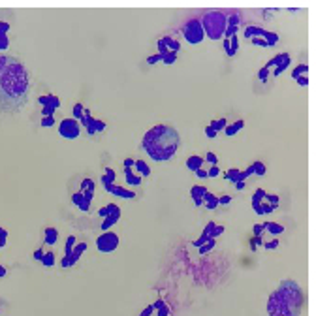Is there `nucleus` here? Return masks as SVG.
I'll list each match as a JSON object with an SVG mask.
<instances>
[{
	"label": "nucleus",
	"mask_w": 331,
	"mask_h": 316,
	"mask_svg": "<svg viewBox=\"0 0 331 316\" xmlns=\"http://www.w3.org/2000/svg\"><path fill=\"white\" fill-rule=\"evenodd\" d=\"M30 76L23 62L0 53V113H19L29 100Z\"/></svg>",
	"instance_id": "1"
},
{
	"label": "nucleus",
	"mask_w": 331,
	"mask_h": 316,
	"mask_svg": "<svg viewBox=\"0 0 331 316\" xmlns=\"http://www.w3.org/2000/svg\"><path fill=\"white\" fill-rule=\"evenodd\" d=\"M181 135L170 125H156L149 128L142 139V147L154 162H168L179 151Z\"/></svg>",
	"instance_id": "2"
},
{
	"label": "nucleus",
	"mask_w": 331,
	"mask_h": 316,
	"mask_svg": "<svg viewBox=\"0 0 331 316\" xmlns=\"http://www.w3.org/2000/svg\"><path fill=\"white\" fill-rule=\"evenodd\" d=\"M305 307V294L295 280H283L279 288L267 297L269 316H301Z\"/></svg>",
	"instance_id": "3"
},
{
	"label": "nucleus",
	"mask_w": 331,
	"mask_h": 316,
	"mask_svg": "<svg viewBox=\"0 0 331 316\" xmlns=\"http://www.w3.org/2000/svg\"><path fill=\"white\" fill-rule=\"evenodd\" d=\"M201 27H203V32H205V38L209 40H222L224 38V32H226V25H228V13L222 10H211L205 11L201 17Z\"/></svg>",
	"instance_id": "4"
},
{
	"label": "nucleus",
	"mask_w": 331,
	"mask_h": 316,
	"mask_svg": "<svg viewBox=\"0 0 331 316\" xmlns=\"http://www.w3.org/2000/svg\"><path fill=\"white\" fill-rule=\"evenodd\" d=\"M181 34L190 45H199L205 40V32H203L199 17H190L189 21H185L183 27H181Z\"/></svg>",
	"instance_id": "5"
},
{
	"label": "nucleus",
	"mask_w": 331,
	"mask_h": 316,
	"mask_svg": "<svg viewBox=\"0 0 331 316\" xmlns=\"http://www.w3.org/2000/svg\"><path fill=\"white\" fill-rule=\"evenodd\" d=\"M243 36H245L246 40L262 38V40H265L271 47H275V45L279 44V36H277V32H271V30L264 29V27H258V25H246L245 29H243Z\"/></svg>",
	"instance_id": "6"
},
{
	"label": "nucleus",
	"mask_w": 331,
	"mask_h": 316,
	"mask_svg": "<svg viewBox=\"0 0 331 316\" xmlns=\"http://www.w3.org/2000/svg\"><path fill=\"white\" fill-rule=\"evenodd\" d=\"M226 231V228L224 226H220V224H215V222H209L207 226L203 228V231H201V235H199L198 239L194 241L192 245L194 247H201V245H205V243H209V241H217V237H220L222 233Z\"/></svg>",
	"instance_id": "7"
},
{
	"label": "nucleus",
	"mask_w": 331,
	"mask_h": 316,
	"mask_svg": "<svg viewBox=\"0 0 331 316\" xmlns=\"http://www.w3.org/2000/svg\"><path fill=\"white\" fill-rule=\"evenodd\" d=\"M290 64H292V57H290L288 53H279V55H275L273 58L267 60L265 68H267L269 72H271V68H273V77H279L288 70Z\"/></svg>",
	"instance_id": "8"
},
{
	"label": "nucleus",
	"mask_w": 331,
	"mask_h": 316,
	"mask_svg": "<svg viewBox=\"0 0 331 316\" xmlns=\"http://www.w3.org/2000/svg\"><path fill=\"white\" fill-rule=\"evenodd\" d=\"M119 243H121V237H119L117 233H113V231H104V233L96 239V249L100 250L102 254H109V252L117 250Z\"/></svg>",
	"instance_id": "9"
},
{
	"label": "nucleus",
	"mask_w": 331,
	"mask_h": 316,
	"mask_svg": "<svg viewBox=\"0 0 331 316\" xmlns=\"http://www.w3.org/2000/svg\"><path fill=\"white\" fill-rule=\"evenodd\" d=\"M79 125L85 128L87 134H89V135L100 134V132H104L105 128H107V125H105L104 121L95 119V117L91 115V111H89L87 107H85V113H83V117H81V121H79Z\"/></svg>",
	"instance_id": "10"
},
{
	"label": "nucleus",
	"mask_w": 331,
	"mask_h": 316,
	"mask_svg": "<svg viewBox=\"0 0 331 316\" xmlns=\"http://www.w3.org/2000/svg\"><path fill=\"white\" fill-rule=\"evenodd\" d=\"M79 134H81V125L77 123L74 117L60 121V125H58V135L60 137H64V139H77Z\"/></svg>",
	"instance_id": "11"
},
{
	"label": "nucleus",
	"mask_w": 331,
	"mask_h": 316,
	"mask_svg": "<svg viewBox=\"0 0 331 316\" xmlns=\"http://www.w3.org/2000/svg\"><path fill=\"white\" fill-rule=\"evenodd\" d=\"M264 198H265L264 188H256V192L252 194V200H250V203H252V209H254L256 215H269V213L277 211L275 207H271L269 203H265Z\"/></svg>",
	"instance_id": "12"
},
{
	"label": "nucleus",
	"mask_w": 331,
	"mask_h": 316,
	"mask_svg": "<svg viewBox=\"0 0 331 316\" xmlns=\"http://www.w3.org/2000/svg\"><path fill=\"white\" fill-rule=\"evenodd\" d=\"M38 104L42 105V117H49L60 107V98L55 94H42L38 96Z\"/></svg>",
	"instance_id": "13"
},
{
	"label": "nucleus",
	"mask_w": 331,
	"mask_h": 316,
	"mask_svg": "<svg viewBox=\"0 0 331 316\" xmlns=\"http://www.w3.org/2000/svg\"><path fill=\"white\" fill-rule=\"evenodd\" d=\"M158 45V55H164V53H177L179 55L181 51V44L173 36H164L156 42Z\"/></svg>",
	"instance_id": "14"
},
{
	"label": "nucleus",
	"mask_w": 331,
	"mask_h": 316,
	"mask_svg": "<svg viewBox=\"0 0 331 316\" xmlns=\"http://www.w3.org/2000/svg\"><path fill=\"white\" fill-rule=\"evenodd\" d=\"M241 25H243V15H241V13H237V11L228 13L226 32H224V38H222V40H228V38H232L234 34H237V30H239V27H241Z\"/></svg>",
	"instance_id": "15"
},
{
	"label": "nucleus",
	"mask_w": 331,
	"mask_h": 316,
	"mask_svg": "<svg viewBox=\"0 0 331 316\" xmlns=\"http://www.w3.org/2000/svg\"><path fill=\"white\" fill-rule=\"evenodd\" d=\"M104 186L105 192H109L111 196H117V198H123V200H136L138 196H136V192L134 190H128V188H124V186H119V184H102Z\"/></svg>",
	"instance_id": "16"
},
{
	"label": "nucleus",
	"mask_w": 331,
	"mask_h": 316,
	"mask_svg": "<svg viewBox=\"0 0 331 316\" xmlns=\"http://www.w3.org/2000/svg\"><path fill=\"white\" fill-rule=\"evenodd\" d=\"M87 250V243H76V247H74V250H72V254H70V258L66 260V262H60V268H72V266H76L77 262H79V258L83 256V252Z\"/></svg>",
	"instance_id": "17"
},
{
	"label": "nucleus",
	"mask_w": 331,
	"mask_h": 316,
	"mask_svg": "<svg viewBox=\"0 0 331 316\" xmlns=\"http://www.w3.org/2000/svg\"><path fill=\"white\" fill-rule=\"evenodd\" d=\"M307 72H309V66L307 64H297V66L292 70V79L301 87L309 85V77H307Z\"/></svg>",
	"instance_id": "18"
},
{
	"label": "nucleus",
	"mask_w": 331,
	"mask_h": 316,
	"mask_svg": "<svg viewBox=\"0 0 331 316\" xmlns=\"http://www.w3.org/2000/svg\"><path fill=\"white\" fill-rule=\"evenodd\" d=\"M207 192H209L207 188L201 186V184H194V186L190 188V198H192L196 207H201V205H203V196H205Z\"/></svg>",
	"instance_id": "19"
},
{
	"label": "nucleus",
	"mask_w": 331,
	"mask_h": 316,
	"mask_svg": "<svg viewBox=\"0 0 331 316\" xmlns=\"http://www.w3.org/2000/svg\"><path fill=\"white\" fill-rule=\"evenodd\" d=\"M10 23L6 21H0V51H6L10 47V38H8V32H10Z\"/></svg>",
	"instance_id": "20"
},
{
	"label": "nucleus",
	"mask_w": 331,
	"mask_h": 316,
	"mask_svg": "<svg viewBox=\"0 0 331 316\" xmlns=\"http://www.w3.org/2000/svg\"><path fill=\"white\" fill-rule=\"evenodd\" d=\"M95 181L91 179V177H85L83 181H81V194L85 196V200H89V201H93V198H95Z\"/></svg>",
	"instance_id": "21"
},
{
	"label": "nucleus",
	"mask_w": 331,
	"mask_h": 316,
	"mask_svg": "<svg viewBox=\"0 0 331 316\" xmlns=\"http://www.w3.org/2000/svg\"><path fill=\"white\" fill-rule=\"evenodd\" d=\"M224 51H226V57H234L237 51H239V36L234 34L232 38L224 40Z\"/></svg>",
	"instance_id": "22"
},
{
	"label": "nucleus",
	"mask_w": 331,
	"mask_h": 316,
	"mask_svg": "<svg viewBox=\"0 0 331 316\" xmlns=\"http://www.w3.org/2000/svg\"><path fill=\"white\" fill-rule=\"evenodd\" d=\"M72 203L76 205L77 209L83 211V213H89V209H91V203H93V201L85 200V196H83L81 192H76V194L72 196Z\"/></svg>",
	"instance_id": "23"
},
{
	"label": "nucleus",
	"mask_w": 331,
	"mask_h": 316,
	"mask_svg": "<svg viewBox=\"0 0 331 316\" xmlns=\"http://www.w3.org/2000/svg\"><path fill=\"white\" fill-rule=\"evenodd\" d=\"M124 181L130 186H140L142 184V177L138 173H134V168H124Z\"/></svg>",
	"instance_id": "24"
},
{
	"label": "nucleus",
	"mask_w": 331,
	"mask_h": 316,
	"mask_svg": "<svg viewBox=\"0 0 331 316\" xmlns=\"http://www.w3.org/2000/svg\"><path fill=\"white\" fill-rule=\"evenodd\" d=\"M115 213H121V207H119L117 203H107V205H104V207H100V211H98V217L104 221V219L111 217V215H115Z\"/></svg>",
	"instance_id": "25"
},
{
	"label": "nucleus",
	"mask_w": 331,
	"mask_h": 316,
	"mask_svg": "<svg viewBox=\"0 0 331 316\" xmlns=\"http://www.w3.org/2000/svg\"><path fill=\"white\" fill-rule=\"evenodd\" d=\"M203 158L201 156H198V154H192V156H189L187 158V168H189L190 172H198L199 168H203Z\"/></svg>",
	"instance_id": "26"
},
{
	"label": "nucleus",
	"mask_w": 331,
	"mask_h": 316,
	"mask_svg": "<svg viewBox=\"0 0 331 316\" xmlns=\"http://www.w3.org/2000/svg\"><path fill=\"white\" fill-rule=\"evenodd\" d=\"M262 226H264V230L269 231L271 235H281V233H284V230H286L283 224H279V222H264Z\"/></svg>",
	"instance_id": "27"
},
{
	"label": "nucleus",
	"mask_w": 331,
	"mask_h": 316,
	"mask_svg": "<svg viewBox=\"0 0 331 316\" xmlns=\"http://www.w3.org/2000/svg\"><path fill=\"white\" fill-rule=\"evenodd\" d=\"M245 128V121H236V123H228V126L224 128V132H226L228 137H234V135L237 134V132H241Z\"/></svg>",
	"instance_id": "28"
},
{
	"label": "nucleus",
	"mask_w": 331,
	"mask_h": 316,
	"mask_svg": "<svg viewBox=\"0 0 331 316\" xmlns=\"http://www.w3.org/2000/svg\"><path fill=\"white\" fill-rule=\"evenodd\" d=\"M201 207H205V209H209V211H215L218 207V196L207 192V194L203 196V205H201Z\"/></svg>",
	"instance_id": "29"
},
{
	"label": "nucleus",
	"mask_w": 331,
	"mask_h": 316,
	"mask_svg": "<svg viewBox=\"0 0 331 316\" xmlns=\"http://www.w3.org/2000/svg\"><path fill=\"white\" fill-rule=\"evenodd\" d=\"M57 241H58L57 228H46V230H44V243H46V245H55Z\"/></svg>",
	"instance_id": "30"
},
{
	"label": "nucleus",
	"mask_w": 331,
	"mask_h": 316,
	"mask_svg": "<svg viewBox=\"0 0 331 316\" xmlns=\"http://www.w3.org/2000/svg\"><path fill=\"white\" fill-rule=\"evenodd\" d=\"M119 221H121V213H115V215H111V217H107V219L102 221L100 228H102V231H109V228H113Z\"/></svg>",
	"instance_id": "31"
},
{
	"label": "nucleus",
	"mask_w": 331,
	"mask_h": 316,
	"mask_svg": "<svg viewBox=\"0 0 331 316\" xmlns=\"http://www.w3.org/2000/svg\"><path fill=\"white\" fill-rule=\"evenodd\" d=\"M134 168H136V172H138L140 177H151V168L147 166V162L136 160V162H134Z\"/></svg>",
	"instance_id": "32"
},
{
	"label": "nucleus",
	"mask_w": 331,
	"mask_h": 316,
	"mask_svg": "<svg viewBox=\"0 0 331 316\" xmlns=\"http://www.w3.org/2000/svg\"><path fill=\"white\" fill-rule=\"evenodd\" d=\"M152 305H154V315L156 316H170V307L166 305V301L158 299V301H154Z\"/></svg>",
	"instance_id": "33"
},
{
	"label": "nucleus",
	"mask_w": 331,
	"mask_h": 316,
	"mask_svg": "<svg viewBox=\"0 0 331 316\" xmlns=\"http://www.w3.org/2000/svg\"><path fill=\"white\" fill-rule=\"evenodd\" d=\"M76 243H77L76 235H70V237H68L66 245H64V258L60 260V262H66V260L70 258V254H72V250H74V247H76Z\"/></svg>",
	"instance_id": "34"
},
{
	"label": "nucleus",
	"mask_w": 331,
	"mask_h": 316,
	"mask_svg": "<svg viewBox=\"0 0 331 316\" xmlns=\"http://www.w3.org/2000/svg\"><path fill=\"white\" fill-rule=\"evenodd\" d=\"M115 179H117V173H115L113 168H105V173L102 175L100 182L102 184H111V182H115Z\"/></svg>",
	"instance_id": "35"
},
{
	"label": "nucleus",
	"mask_w": 331,
	"mask_h": 316,
	"mask_svg": "<svg viewBox=\"0 0 331 316\" xmlns=\"http://www.w3.org/2000/svg\"><path fill=\"white\" fill-rule=\"evenodd\" d=\"M228 126V121L226 119H217V121H211V125H209V128H211V130H215V132H222V130H224V128H226Z\"/></svg>",
	"instance_id": "36"
},
{
	"label": "nucleus",
	"mask_w": 331,
	"mask_h": 316,
	"mask_svg": "<svg viewBox=\"0 0 331 316\" xmlns=\"http://www.w3.org/2000/svg\"><path fill=\"white\" fill-rule=\"evenodd\" d=\"M83 113H85V105H83V104H76L74 107H72V115H74V119H76L77 123L81 121Z\"/></svg>",
	"instance_id": "37"
},
{
	"label": "nucleus",
	"mask_w": 331,
	"mask_h": 316,
	"mask_svg": "<svg viewBox=\"0 0 331 316\" xmlns=\"http://www.w3.org/2000/svg\"><path fill=\"white\" fill-rule=\"evenodd\" d=\"M177 53H164V55H160V62H164V64H173V62H177Z\"/></svg>",
	"instance_id": "38"
},
{
	"label": "nucleus",
	"mask_w": 331,
	"mask_h": 316,
	"mask_svg": "<svg viewBox=\"0 0 331 316\" xmlns=\"http://www.w3.org/2000/svg\"><path fill=\"white\" fill-rule=\"evenodd\" d=\"M40 262H42L46 268H53V266H55V254H53V252H46L44 258L40 260Z\"/></svg>",
	"instance_id": "39"
},
{
	"label": "nucleus",
	"mask_w": 331,
	"mask_h": 316,
	"mask_svg": "<svg viewBox=\"0 0 331 316\" xmlns=\"http://www.w3.org/2000/svg\"><path fill=\"white\" fill-rule=\"evenodd\" d=\"M215 247H217V241H209V243H205V245H201L198 250H199V254H201V256H205V254H209V252L215 249Z\"/></svg>",
	"instance_id": "40"
},
{
	"label": "nucleus",
	"mask_w": 331,
	"mask_h": 316,
	"mask_svg": "<svg viewBox=\"0 0 331 316\" xmlns=\"http://www.w3.org/2000/svg\"><path fill=\"white\" fill-rule=\"evenodd\" d=\"M264 200H265V203H269V205L275 207V209L279 207V196H275V194H267V192H265Z\"/></svg>",
	"instance_id": "41"
},
{
	"label": "nucleus",
	"mask_w": 331,
	"mask_h": 316,
	"mask_svg": "<svg viewBox=\"0 0 331 316\" xmlns=\"http://www.w3.org/2000/svg\"><path fill=\"white\" fill-rule=\"evenodd\" d=\"M252 170H254V173L256 175H265V172H267V168H265V164L264 162H254L252 164Z\"/></svg>",
	"instance_id": "42"
},
{
	"label": "nucleus",
	"mask_w": 331,
	"mask_h": 316,
	"mask_svg": "<svg viewBox=\"0 0 331 316\" xmlns=\"http://www.w3.org/2000/svg\"><path fill=\"white\" fill-rule=\"evenodd\" d=\"M203 160H205V162H207L209 166H218V158H217V154H215V153H211V151H209V153L205 154V158H203Z\"/></svg>",
	"instance_id": "43"
},
{
	"label": "nucleus",
	"mask_w": 331,
	"mask_h": 316,
	"mask_svg": "<svg viewBox=\"0 0 331 316\" xmlns=\"http://www.w3.org/2000/svg\"><path fill=\"white\" fill-rule=\"evenodd\" d=\"M53 125H55V117H53V115L42 117V126H44V128H51Z\"/></svg>",
	"instance_id": "44"
},
{
	"label": "nucleus",
	"mask_w": 331,
	"mask_h": 316,
	"mask_svg": "<svg viewBox=\"0 0 331 316\" xmlns=\"http://www.w3.org/2000/svg\"><path fill=\"white\" fill-rule=\"evenodd\" d=\"M6 241H8V231H6V228L0 226V247H2V249L6 247Z\"/></svg>",
	"instance_id": "45"
},
{
	"label": "nucleus",
	"mask_w": 331,
	"mask_h": 316,
	"mask_svg": "<svg viewBox=\"0 0 331 316\" xmlns=\"http://www.w3.org/2000/svg\"><path fill=\"white\" fill-rule=\"evenodd\" d=\"M250 42H252V44H254L256 47H264V49L271 47V45H269V44H267V42H265V40H262V38H252V40H250Z\"/></svg>",
	"instance_id": "46"
},
{
	"label": "nucleus",
	"mask_w": 331,
	"mask_h": 316,
	"mask_svg": "<svg viewBox=\"0 0 331 316\" xmlns=\"http://www.w3.org/2000/svg\"><path fill=\"white\" fill-rule=\"evenodd\" d=\"M218 175H220V168H218V166H211L207 170V177H211V179H215Z\"/></svg>",
	"instance_id": "47"
},
{
	"label": "nucleus",
	"mask_w": 331,
	"mask_h": 316,
	"mask_svg": "<svg viewBox=\"0 0 331 316\" xmlns=\"http://www.w3.org/2000/svg\"><path fill=\"white\" fill-rule=\"evenodd\" d=\"M269 74H271V72H269V70H267V68H260V72H258V79H260V81H267V77H269Z\"/></svg>",
	"instance_id": "48"
},
{
	"label": "nucleus",
	"mask_w": 331,
	"mask_h": 316,
	"mask_svg": "<svg viewBox=\"0 0 331 316\" xmlns=\"http://www.w3.org/2000/svg\"><path fill=\"white\" fill-rule=\"evenodd\" d=\"M230 203H232V196H228V194L218 196V207H220V205H230Z\"/></svg>",
	"instance_id": "49"
},
{
	"label": "nucleus",
	"mask_w": 331,
	"mask_h": 316,
	"mask_svg": "<svg viewBox=\"0 0 331 316\" xmlns=\"http://www.w3.org/2000/svg\"><path fill=\"white\" fill-rule=\"evenodd\" d=\"M140 316H154V305H147L142 311V315Z\"/></svg>",
	"instance_id": "50"
},
{
	"label": "nucleus",
	"mask_w": 331,
	"mask_h": 316,
	"mask_svg": "<svg viewBox=\"0 0 331 316\" xmlns=\"http://www.w3.org/2000/svg\"><path fill=\"white\" fill-rule=\"evenodd\" d=\"M264 247L267 250H275L277 247H279V241L277 239H271V241H267V243H264Z\"/></svg>",
	"instance_id": "51"
},
{
	"label": "nucleus",
	"mask_w": 331,
	"mask_h": 316,
	"mask_svg": "<svg viewBox=\"0 0 331 316\" xmlns=\"http://www.w3.org/2000/svg\"><path fill=\"white\" fill-rule=\"evenodd\" d=\"M156 62H160V55L156 53V55H151V57H147V64H156Z\"/></svg>",
	"instance_id": "52"
},
{
	"label": "nucleus",
	"mask_w": 331,
	"mask_h": 316,
	"mask_svg": "<svg viewBox=\"0 0 331 316\" xmlns=\"http://www.w3.org/2000/svg\"><path fill=\"white\" fill-rule=\"evenodd\" d=\"M252 231H254V237H260V235H262V231H264V226H262V224H254Z\"/></svg>",
	"instance_id": "53"
},
{
	"label": "nucleus",
	"mask_w": 331,
	"mask_h": 316,
	"mask_svg": "<svg viewBox=\"0 0 331 316\" xmlns=\"http://www.w3.org/2000/svg\"><path fill=\"white\" fill-rule=\"evenodd\" d=\"M44 254H46V252H44V250H42V249H36V250H34V252H32V258L38 260V262H40V260L44 258Z\"/></svg>",
	"instance_id": "54"
},
{
	"label": "nucleus",
	"mask_w": 331,
	"mask_h": 316,
	"mask_svg": "<svg viewBox=\"0 0 331 316\" xmlns=\"http://www.w3.org/2000/svg\"><path fill=\"white\" fill-rule=\"evenodd\" d=\"M196 173V177H199V179H207V170L205 168H199L198 172H194Z\"/></svg>",
	"instance_id": "55"
},
{
	"label": "nucleus",
	"mask_w": 331,
	"mask_h": 316,
	"mask_svg": "<svg viewBox=\"0 0 331 316\" xmlns=\"http://www.w3.org/2000/svg\"><path fill=\"white\" fill-rule=\"evenodd\" d=\"M205 135H207L209 139H215V137H217V132H215V130H211V128H209V126H205Z\"/></svg>",
	"instance_id": "56"
},
{
	"label": "nucleus",
	"mask_w": 331,
	"mask_h": 316,
	"mask_svg": "<svg viewBox=\"0 0 331 316\" xmlns=\"http://www.w3.org/2000/svg\"><path fill=\"white\" fill-rule=\"evenodd\" d=\"M134 162H136L134 158H124L123 166H124V168H134Z\"/></svg>",
	"instance_id": "57"
},
{
	"label": "nucleus",
	"mask_w": 331,
	"mask_h": 316,
	"mask_svg": "<svg viewBox=\"0 0 331 316\" xmlns=\"http://www.w3.org/2000/svg\"><path fill=\"white\" fill-rule=\"evenodd\" d=\"M6 275H8V271H6V268H4V266H0V278H4V277H6Z\"/></svg>",
	"instance_id": "58"
},
{
	"label": "nucleus",
	"mask_w": 331,
	"mask_h": 316,
	"mask_svg": "<svg viewBox=\"0 0 331 316\" xmlns=\"http://www.w3.org/2000/svg\"><path fill=\"white\" fill-rule=\"evenodd\" d=\"M0 250H2V247H0Z\"/></svg>",
	"instance_id": "59"
},
{
	"label": "nucleus",
	"mask_w": 331,
	"mask_h": 316,
	"mask_svg": "<svg viewBox=\"0 0 331 316\" xmlns=\"http://www.w3.org/2000/svg\"><path fill=\"white\" fill-rule=\"evenodd\" d=\"M0 313H2V311H0Z\"/></svg>",
	"instance_id": "60"
}]
</instances>
